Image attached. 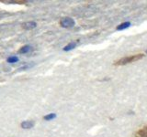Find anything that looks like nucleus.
Instances as JSON below:
<instances>
[{"label": "nucleus", "mask_w": 147, "mask_h": 137, "mask_svg": "<svg viewBox=\"0 0 147 137\" xmlns=\"http://www.w3.org/2000/svg\"><path fill=\"white\" fill-rule=\"evenodd\" d=\"M144 57V54L139 53V54H135V55H131V56H128V57H123L121 59H119V61H115L113 64L114 66H123V65H126V64H130L132 62H135L137 61H140L141 59H142Z\"/></svg>", "instance_id": "obj_1"}, {"label": "nucleus", "mask_w": 147, "mask_h": 137, "mask_svg": "<svg viewBox=\"0 0 147 137\" xmlns=\"http://www.w3.org/2000/svg\"><path fill=\"white\" fill-rule=\"evenodd\" d=\"M60 25H61L63 27H73L75 26V20L71 17H63L60 21Z\"/></svg>", "instance_id": "obj_2"}, {"label": "nucleus", "mask_w": 147, "mask_h": 137, "mask_svg": "<svg viewBox=\"0 0 147 137\" xmlns=\"http://www.w3.org/2000/svg\"><path fill=\"white\" fill-rule=\"evenodd\" d=\"M133 137H147V125L138 130L135 134H133Z\"/></svg>", "instance_id": "obj_3"}, {"label": "nucleus", "mask_w": 147, "mask_h": 137, "mask_svg": "<svg viewBox=\"0 0 147 137\" xmlns=\"http://www.w3.org/2000/svg\"><path fill=\"white\" fill-rule=\"evenodd\" d=\"M23 29H27V30H30V29H33L37 27V23L34 21H29V22H25L24 24L22 25Z\"/></svg>", "instance_id": "obj_4"}, {"label": "nucleus", "mask_w": 147, "mask_h": 137, "mask_svg": "<svg viewBox=\"0 0 147 137\" xmlns=\"http://www.w3.org/2000/svg\"><path fill=\"white\" fill-rule=\"evenodd\" d=\"M20 126H21V128H23V129H30V128L34 126V122L33 121H24L21 122Z\"/></svg>", "instance_id": "obj_5"}, {"label": "nucleus", "mask_w": 147, "mask_h": 137, "mask_svg": "<svg viewBox=\"0 0 147 137\" xmlns=\"http://www.w3.org/2000/svg\"><path fill=\"white\" fill-rule=\"evenodd\" d=\"M131 25V23L130 22H124V23H121V25H119L117 27V30H123V29H127V27H129Z\"/></svg>", "instance_id": "obj_6"}, {"label": "nucleus", "mask_w": 147, "mask_h": 137, "mask_svg": "<svg viewBox=\"0 0 147 137\" xmlns=\"http://www.w3.org/2000/svg\"><path fill=\"white\" fill-rule=\"evenodd\" d=\"M31 49V47L29 45H26L24 47H22L20 50H18V53H22V54H25V53H28Z\"/></svg>", "instance_id": "obj_7"}, {"label": "nucleus", "mask_w": 147, "mask_h": 137, "mask_svg": "<svg viewBox=\"0 0 147 137\" xmlns=\"http://www.w3.org/2000/svg\"><path fill=\"white\" fill-rule=\"evenodd\" d=\"M76 42H71V43H69L67 46H65V47L63 48V50H64V51H68V50H71L74 48H76Z\"/></svg>", "instance_id": "obj_8"}, {"label": "nucleus", "mask_w": 147, "mask_h": 137, "mask_svg": "<svg viewBox=\"0 0 147 137\" xmlns=\"http://www.w3.org/2000/svg\"><path fill=\"white\" fill-rule=\"evenodd\" d=\"M55 117H56V114L55 113H49L47 115H45L43 119L46 121H51V120H53V119H54Z\"/></svg>", "instance_id": "obj_9"}, {"label": "nucleus", "mask_w": 147, "mask_h": 137, "mask_svg": "<svg viewBox=\"0 0 147 137\" xmlns=\"http://www.w3.org/2000/svg\"><path fill=\"white\" fill-rule=\"evenodd\" d=\"M18 61V58L17 56H11L7 59V62L8 63H15Z\"/></svg>", "instance_id": "obj_10"}, {"label": "nucleus", "mask_w": 147, "mask_h": 137, "mask_svg": "<svg viewBox=\"0 0 147 137\" xmlns=\"http://www.w3.org/2000/svg\"><path fill=\"white\" fill-rule=\"evenodd\" d=\"M146 53H147V50H146Z\"/></svg>", "instance_id": "obj_11"}]
</instances>
